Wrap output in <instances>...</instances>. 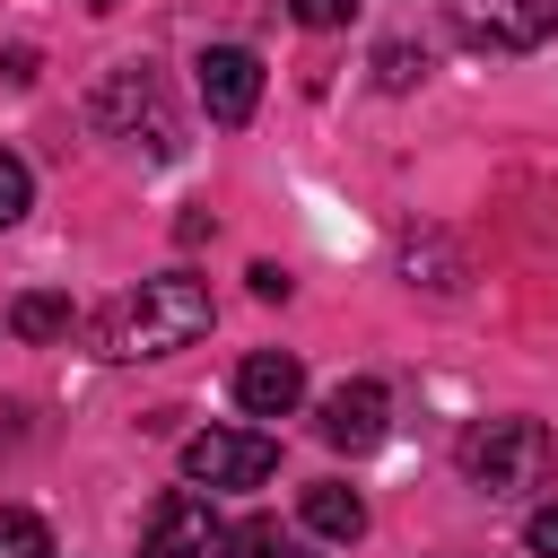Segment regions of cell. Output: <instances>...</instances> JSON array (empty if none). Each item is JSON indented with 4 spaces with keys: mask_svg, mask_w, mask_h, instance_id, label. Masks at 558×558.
<instances>
[{
    "mask_svg": "<svg viewBox=\"0 0 558 558\" xmlns=\"http://www.w3.org/2000/svg\"><path fill=\"white\" fill-rule=\"evenodd\" d=\"M462 471L488 497H541L558 480V436L541 418H480L462 436Z\"/></svg>",
    "mask_w": 558,
    "mask_h": 558,
    "instance_id": "2",
    "label": "cell"
},
{
    "mask_svg": "<svg viewBox=\"0 0 558 558\" xmlns=\"http://www.w3.org/2000/svg\"><path fill=\"white\" fill-rule=\"evenodd\" d=\"M209 331V288L166 270V279H140L131 296H113L96 314V357H166V349H192Z\"/></svg>",
    "mask_w": 558,
    "mask_h": 558,
    "instance_id": "1",
    "label": "cell"
},
{
    "mask_svg": "<svg viewBox=\"0 0 558 558\" xmlns=\"http://www.w3.org/2000/svg\"><path fill=\"white\" fill-rule=\"evenodd\" d=\"M523 541H532L541 558H558V506H532V523H523Z\"/></svg>",
    "mask_w": 558,
    "mask_h": 558,
    "instance_id": "17",
    "label": "cell"
},
{
    "mask_svg": "<svg viewBox=\"0 0 558 558\" xmlns=\"http://www.w3.org/2000/svg\"><path fill=\"white\" fill-rule=\"evenodd\" d=\"M26 209H35V174H26V157L0 148V227H17Z\"/></svg>",
    "mask_w": 558,
    "mask_h": 558,
    "instance_id": "14",
    "label": "cell"
},
{
    "mask_svg": "<svg viewBox=\"0 0 558 558\" xmlns=\"http://www.w3.org/2000/svg\"><path fill=\"white\" fill-rule=\"evenodd\" d=\"M384 418H392V392H384L375 375L331 384V392H323V410H314L323 445H340V453H375V445H384Z\"/></svg>",
    "mask_w": 558,
    "mask_h": 558,
    "instance_id": "6",
    "label": "cell"
},
{
    "mask_svg": "<svg viewBox=\"0 0 558 558\" xmlns=\"http://www.w3.org/2000/svg\"><path fill=\"white\" fill-rule=\"evenodd\" d=\"M253 296H270V305H279V296H288V270H279V262H253Z\"/></svg>",
    "mask_w": 558,
    "mask_h": 558,
    "instance_id": "18",
    "label": "cell"
},
{
    "mask_svg": "<svg viewBox=\"0 0 558 558\" xmlns=\"http://www.w3.org/2000/svg\"><path fill=\"white\" fill-rule=\"evenodd\" d=\"M192 70H201V113H209V122H227V131L253 122V105H262V61H253L244 44H209Z\"/></svg>",
    "mask_w": 558,
    "mask_h": 558,
    "instance_id": "7",
    "label": "cell"
},
{
    "mask_svg": "<svg viewBox=\"0 0 558 558\" xmlns=\"http://www.w3.org/2000/svg\"><path fill=\"white\" fill-rule=\"evenodd\" d=\"M357 9H366V0H288V17H296V26H314V35H331V26H349Z\"/></svg>",
    "mask_w": 558,
    "mask_h": 558,
    "instance_id": "15",
    "label": "cell"
},
{
    "mask_svg": "<svg viewBox=\"0 0 558 558\" xmlns=\"http://www.w3.org/2000/svg\"><path fill=\"white\" fill-rule=\"evenodd\" d=\"M279 558H296V549H279Z\"/></svg>",
    "mask_w": 558,
    "mask_h": 558,
    "instance_id": "20",
    "label": "cell"
},
{
    "mask_svg": "<svg viewBox=\"0 0 558 558\" xmlns=\"http://www.w3.org/2000/svg\"><path fill=\"white\" fill-rule=\"evenodd\" d=\"M209 541H218V514H209V497H201V488H166V497L148 506L140 558H209Z\"/></svg>",
    "mask_w": 558,
    "mask_h": 558,
    "instance_id": "8",
    "label": "cell"
},
{
    "mask_svg": "<svg viewBox=\"0 0 558 558\" xmlns=\"http://www.w3.org/2000/svg\"><path fill=\"white\" fill-rule=\"evenodd\" d=\"M305 532H323V541H357V532H366V497L340 488V480H314V488H305Z\"/></svg>",
    "mask_w": 558,
    "mask_h": 558,
    "instance_id": "10",
    "label": "cell"
},
{
    "mask_svg": "<svg viewBox=\"0 0 558 558\" xmlns=\"http://www.w3.org/2000/svg\"><path fill=\"white\" fill-rule=\"evenodd\" d=\"M0 558H61L52 549V523L26 514V506H0Z\"/></svg>",
    "mask_w": 558,
    "mask_h": 558,
    "instance_id": "13",
    "label": "cell"
},
{
    "mask_svg": "<svg viewBox=\"0 0 558 558\" xmlns=\"http://www.w3.org/2000/svg\"><path fill=\"white\" fill-rule=\"evenodd\" d=\"M140 122H148V140H157V157H166V148H174V113H166V96H157V70H148V61L113 70V78L96 87V131L140 140Z\"/></svg>",
    "mask_w": 558,
    "mask_h": 558,
    "instance_id": "5",
    "label": "cell"
},
{
    "mask_svg": "<svg viewBox=\"0 0 558 558\" xmlns=\"http://www.w3.org/2000/svg\"><path fill=\"white\" fill-rule=\"evenodd\" d=\"M235 401H244L253 418H288V410L305 401V366H296V349H253V357L235 366Z\"/></svg>",
    "mask_w": 558,
    "mask_h": 558,
    "instance_id": "9",
    "label": "cell"
},
{
    "mask_svg": "<svg viewBox=\"0 0 558 558\" xmlns=\"http://www.w3.org/2000/svg\"><path fill=\"white\" fill-rule=\"evenodd\" d=\"M209 558H279V523L270 514H244V523H218Z\"/></svg>",
    "mask_w": 558,
    "mask_h": 558,
    "instance_id": "12",
    "label": "cell"
},
{
    "mask_svg": "<svg viewBox=\"0 0 558 558\" xmlns=\"http://www.w3.org/2000/svg\"><path fill=\"white\" fill-rule=\"evenodd\" d=\"M471 52H541L558 35V0H445Z\"/></svg>",
    "mask_w": 558,
    "mask_h": 558,
    "instance_id": "4",
    "label": "cell"
},
{
    "mask_svg": "<svg viewBox=\"0 0 558 558\" xmlns=\"http://www.w3.org/2000/svg\"><path fill=\"white\" fill-rule=\"evenodd\" d=\"M279 471V445L262 427H201L183 445V480L192 488H262Z\"/></svg>",
    "mask_w": 558,
    "mask_h": 558,
    "instance_id": "3",
    "label": "cell"
},
{
    "mask_svg": "<svg viewBox=\"0 0 558 558\" xmlns=\"http://www.w3.org/2000/svg\"><path fill=\"white\" fill-rule=\"evenodd\" d=\"M87 9H122V0H87Z\"/></svg>",
    "mask_w": 558,
    "mask_h": 558,
    "instance_id": "19",
    "label": "cell"
},
{
    "mask_svg": "<svg viewBox=\"0 0 558 558\" xmlns=\"http://www.w3.org/2000/svg\"><path fill=\"white\" fill-rule=\"evenodd\" d=\"M418 70H427V52H410V44H384V52H375V78H384V87H410Z\"/></svg>",
    "mask_w": 558,
    "mask_h": 558,
    "instance_id": "16",
    "label": "cell"
},
{
    "mask_svg": "<svg viewBox=\"0 0 558 558\" xmlns=\"http://www.w3.org/2000/svg\"><path fill=\"white\" fill-rule=\"evenodd\" d=\"M9 331H17V340H61V331H70V296H52V288L17 296V305H9Z\"/></svg>",
    "mask_w": 558,
    "mask_h": 558,
    "instance_id": "11",
    "label": "cell"
}]
</instances>
